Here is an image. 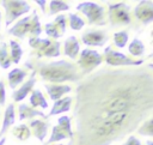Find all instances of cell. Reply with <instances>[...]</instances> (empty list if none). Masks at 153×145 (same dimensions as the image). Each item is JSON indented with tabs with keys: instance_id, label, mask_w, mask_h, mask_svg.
Here are the masks:
<instances>
[{
	"instance_id": "cell-1",
	"label": "cell",
	"mask_w": 153,
	"mask_h": 145,
	"mask_svg": "<svg viewBox=\"0 0 153 145\" xmlns=\"http://www.w3.org/2000/svg\"><path fill=\"white\" fill-rule=\"evenodd\" d=\"M153 64L104 66L84 77L75 89V129L67 145H111L152 116Z\"/></svg>"
},
{
	"instance_id": "cell-2",
	"label": "cell",
	"mask_w": 153,
	"mask_h": 145,
	"mask_svg": "<svg viewBox=\"0 0 153 145\" xmlns=\"http://www.w3.org/2000/svg\"><path fill=\"white\" fill-rule=\"evenodd\" d=\"M24 67L38 73L39 77L49 84H63L65 81H79L82 77L78 66L66 60H56L51 62H43L38 60H26Z\"/></svg>"
},
{
	"instance_id": "cell-3",
	"label": "cell",
	"mask_w": 153,
	"mask_h": 145,
	"mask_svg": "<svg viewBox=\"0 0 153 145\" xmlns=\"http://www.w3.org/2000/svg\"><path fill=\"white\" fill-rule=\"evenodd\" d=\"M103 59H105L109 67H115V68H118V67H137V66H141V65L145 64V59H139V60L131 59L128 55H124L123 53L112 49L111 46H108L104 49Z\"/></svg>"
},
{
	"instance_id": "cell-4",
	"label": "cell",
	"mask_w": 153,
	"mask_h": 145,
	"mask_svg": "<svg viewBox=\"0 0 153 145\" xmlns=\"http://www.w3.org/2000/svg\"><path fill=\"white\" fill-rule=\"evenodd\" d=\"M78 56V67L81 70V77L91 74L96 70V67H98L103 62V55L99 52L90 48L82 49Z\"/></svg>"
},
{
	"instance_id": "cell-5",
	"label": "cell",
	"mask_w": 153,
	"mask_h": 145,
	"mask_svg": "<svg viewBox=\"0 0 153 145\" xmlns=\"http://www.w3.org/2000/svg\"><path fill=\"white\" fill-rule=\"evenodd\" d=\"M76 11L81 12L90 25H105V8L93 1H84L76 5Z\"/></svg>"
},
{
	"instance_id": "cell-6",
	"label": "cell",
	"mask_w": 153,
	"mask_h": 145,
	"mask_svg": "<svg viewBox=\"0 0 153 145\" xmlns=\"http://www.w3.org/2000/svg\"><path fill=\"white\" fill-rule=\"evenodd\" d=\"M0 4L5 8V26L7 29L10 24L31 10L30 4L24 0H2Z\"/></svg>"
},
{
	"instance_id": "cell-7",
	"label": "cell",
	"mask_w": 153,
	"mask_h": 145,
	"mask_svg": "<svg viewBox=\"0 0 153 145\" xmlns=\"http://www.w3.org/2000/svg\"><path fill=\"white\" fill-rule=\"evenodd\" d=\"M109 22L112 28L129 25L131 23L130 18V6L126 2H114L109 4L108 7Z\"/></svg>"
},
{
	"instance_id": "cell-8",
	"label": "cell",
	"mask_w": 153,
	"mask_h": 145,
	"mask_svg": "<svg viewBox=\"0 0 153 145\" xmlns=\"http://www.w3.org/2000/svg\"><path fill=\"white\" fill-rule=\"evenodd\" d=\"M134 16L143 26L151 24L153 22V1H140L134 8Z\"/></svg>"
},
{
	"instance_id": "cell-9",
	"label": "cell",
	"mask_w": 153,
	"mask_h": 145,
	"mask_svg": "<svg viewBox=\"0 0 153 145\" xmlns=\"http://www.w3.org/2000/svg\"><path fill=\"white\" fill-rule=\"evenodd\" d=\"M81 41L88 47H103L109 41V36L104 30H86L81 35Z\"/></svg>"
},
{
	"instance_id": "cell-10",
	"label": "cell",
	"mask_w": 153,
	"mask_h": 145,
	"mask_svg": "<svg viewBox=\"0 0 153 145\" xmlns=\"http://www.w3.org/2000/svg\"><path fill=\"white\" fill-rule=\"evenodd\" d=\"M30 22H31V14L19 19L13 26L7 29V34H10V35H12V36H14L19 40H24L26 37V35L29 34Z\"/></svg>"
},
{
	"instance_id": "cell-11",
	"label": "cell",
	"mask_w": 153,
	"mask_h": 145,
	"mask_svg": "<svg viewBox=\"0 0 153 145\" xmlns=\"http://www.w3.org/2000/svg\"><path fill=\"white\" fill-rule=\"evenodd\" d=\"M50 38H41V37H30L29 38V46L32 48V52L30 54L31 58H35V60H39L42 53L51 44Z\"/></svg>"
},
{
	"instance_id": "cell-12",
	"label": "cell",
	"mask_w": 153,
	"mask_h": 145,
	"mask_svg": "<svg viewBox=\"0 0 153 145\" xmlns=\"http://www.w3.org/2000/svg\"><path fill=\"white\" fill-rule=\"evenodd\" d=\"M36 81H37V80H36V73H35V72H31L30 78H29L24 84H22L20 87H18L17 90L13 91V93H12L13 101H14V102H18V103L22 102V101L29 95V92L32 91V89H33Z\"/></svg>"
},
{
	"instance_id": "cell-13",
	"label": "cell",
	"mask_w": 153,
	"mask_h": 145,
	"mask_svg": "<svg viewBox=\"0 0 153 145\" xmlns=\"http://www.w3.org/2000/svg\"><path fill=\"white\" fill-rule=\"evenodd\" d=\"M47 93L49 95L51 101H57L60 98H62L65 95H67L68 92L72 91V86L67 85V84H49V83H44L43 84Z\"/></svg>"
},
{
	"instance_id": "cell-14",
	"label": "cell",
	"mask_w": 153,
	"mask_h": 145,
	"mask_svg": "<svg viewBox=\"0 0 153 145\" xmlns=\"http://www.w3.org/2000/svg\"><path fill=\"white\" fill-rule=\"evenodd\" d=\"M50 123L49 121H44L41 119H35L31 120L29 123V128L31 131V134H33L35 138H37L39 141H44L47 133H48V128H49Z\"/></svg>"
},
{
	"instance_id": "cell-15",
	"label": "cell",
	"mask_w": 153,
	"mask_h": 145,
	"mask_svg": "<svg viewBox=\"0 0 153 145\" xmlns=\"http://www.w3.org/2000/svg\"><path fill=\"white\" fill-rule=\"evenodd\" d=\"M43 117L47 119V115L42 110H37L32 107H30L26 103H20L18 105V117L20 121L26 120V119H33V117Z\"/></svg>"
},
{
	"instance_id": "cell-16",
	"label": "cell",
	"mask_w": 153,
	"mask_h": 145,
	"mask_svg": "<svg viewBox=\"0 0 153 145\" xmlns=\"http://www.w3.org/2000/svg\"><path fill=\"white\" fill-rule=\"evenodd\" d=\"M72 102H73V98L71 96H66V97H62V98L55 101L54 104H53V107H51V110L47 115V119L50 117V116L59 115V114H62V113L68 111L71 109Z\"/></svg>"
},
{
	"instance_id": "cell-17",
	"label": "cell",
	"mask_w": 153,
	"mask_h": 145,
	"mask_svg": "<svg viewBox=\"0 0 153 145\" xmlns=\"http://www.w3.org/2000/svg\"><path fill=\"white\" fill-rule=\"evenodd\" d=\"M80 52V44L75 36H69L63 42V54L72 60H75Z\"/></svg>"
},
{
	"instance_id": "cell-18",
	"label": "cell",
	"mask_w": 153,
	"mask_h": 145,
	"mask_svg": "<svg viewBox=\"0 0 153 145\" xmlns=\"http://www.w3.org/2000/svg\"><path fill=\"white\" fill-rule=\"evenodd\" d=\"M27 75V71L25 68H19L16 67L13 70H11L7 74V80H8V86L11 89H16L19 84H22L25 79V77Z\"/></svg>"
},
{
	"instance_id": "cell-19",
	"label": "cell",
	"mask_w": 153,
	"mask_h": 145,
	"mask_svg": "<svg viewBox=\"0 0 153 145\" xmlns=\"http://www.w3.org/2000/svg\"><path fill=\"white\" fill-rule=\"evenodd\" d=\"M16 122V115H14V103H10L6 109H5V114H4V121H2V126L0 129V138H2V135L10 129V127H12Z\"/></svg>"
},
{
	"instance_id": "cell-20",
	"label": "cell",
	"mask_w": 153,
	"mask_h": 145,
	"mask_svg": "<svg viewBox=\"0 0 153 145\" xmlns=\"http://www.w3.org/2000/svg\"><path fill=\"white\" fill-rule=\"evenodd\" d=\"M30 107L32 108H42V109H47L49 107L48 104V101L44 98L43 93L41 92V90L36 89V90H32L31 91V95H30Z\"/></svg>"
},
{
	"instance_id": "cell-21",
	"label": "cell",
	"mask_w": 153,
	"mask_h": 145,
	"mask_svg": "<svg viewBox=\"0 0 153 145\" xmlns=\"http://www.w3.org/2000/svg\"><path fill=\"white\" fill-rule=\"evenodd\" d=\"M12 134H13V137H16L18 140L25 141V140H27V139L31 137V131H30V128H29L27 125L22 123V125L14 126V127L12 128Z\"/></svg>"
},
{
	"instance_id": "cell-22",
	"label": "cell",
	"mask_w": 153,
	"mask_h": 145,
	"mask_svg": "<svg viewBox=\"0 0 153 145\" xmlns=\"http://www.w3.org/2000/svg\"><path fill=\"white\" fill-rule=\"evenodd\" d=\"M29 34L31 35V37H39V35L42 34V25H41L38 14H37V12L35 10L32 11V14H31V22H30Z\"/></svg>"
},
{
	"instance_id": "cell-23",
	"label": "cell",
	"mask_w": 153,
	"mask_h": 145,
	"mask_svg": "<svg viewBox=\"0 0 153 145\" xmlns=\"http://www.w3.org/2000/svg\"><path fill=\"white\" fill-rule=\"evenodd\" d=\"M10 48H11L10 59H11L12 64H19L20 59L23 56V49H22L20 44L14 40H10Z\"/></svg>"
},
{
	"instance_id": "cell-24",
	"label": "cell",
	"mask_w": 153,
	"mask_h": 145,
	"mask_svg": "<svg viewBox=\"0 0 153 145\" xmlns=\"http://www.w3.org/2000/svg\"><path fill=\"white\" fill-rule=\"evenodd\" d=\"M69 8H71L69 4L65 2V1L51 0V1H49V13H48V16H53V14H56V13H60V12H63V11H68Z\"/></svg>"
},
{
	"instance_id": "cell-25",
	"label": "cell",
	"mask_w": 153,
	"mask_h": 145,
	"mask_svg": "<svg viewBox=\"0 0 153 145\" xmlns=\"http://www.w3.org/2000/svg\"><path fill=\"white\" fill-rule=\"evenodd\" d=\"M128 50L129 53L135 56V58H140L145 54V44L142 43V41H140L139 38H134L129 46H128Z\"/></svg>"
},
{
	"instance_id": "cell-26",
	"label": "cell",
	"mask_w": 153,
	"mask_h": 145,
	"mask_svg": "<svg viewBox=\"0 0 153 145\" xmlns=\"http://www.w3.org/2000/svg\"><path fill=\"white\" fill-rule=\"evenodd\" d=\"M57 126L67 134L68 139L73 137V129H72V123H71V117L67 115H62L57 119Z\"/></svg>"
},
{
	"instance_id": "cell-27",
	"label": "cell",
	"mask_w": 153,
	"mask_h": 145,
	"mask_svg": "<svg viewBox=\"0 0 153 145\" xmlns=\"http://www.w3.org/2000/svg\"><path fill=\"white\" fill-rule=\"evenodd\" d=\"M61 43L59 41H53L51 44L42 53L41 58H57L61 54Z\"/></svg>"
},
{
	"instance_id": "cell-28",
	"label": "cell",
	"mask_w": 153,
	"mask_h": 145,
	"mask_svg": "<svg viewBox=\"0 0 153 145\" xmlns=\"http://www.w3.org/2000/svg\"><path fill=\"white\" fill-rule=\"evenodd\" d=\"M12 61L10 59V54L7 52V44L5 42H0V67L6 70L11 66Z\"/></svg>"
},
{
	"instance_id": "cell-29",
	"label": "cell",
	"mask_w": 153,
	"mask_h": 145,
	"mask_svg": "<svg viewBox=\"0 0 153 145\" xmlns=\"http://www.w3.org/2000/svg\"><path fill=\"white\" fill-rule=\"evenodd\" d=\"M136 132L140 134V135H143V137H153V119L149 117L147 119L146 121H143L136 129Z\"/></svg>"
},
{
	"instance_id": "cell-30",
	"label": "cell",
	"mask_w": 153,
	"mask_h": 145,
	"mask_svg": "<svg viewBox=\"0 0 153 145\" xmlns=\"http://www.w3.org/2000/svg\"><path fill=\"white\" fill-rule=\"evenodd\" d=\"M128 40H129V35H128V31H126V30L114 34V44H115V47H117L120 49H122L127 46Z\"/></svg>"
},
{
	"instance_id": "cell-31",
	"label": "cell",
	"mask_w": 153,
	"mask_h": 145,
	"mask_svg": "<svg viewBox=\"0 0 153 145\" xmlns=\"http://www.w3.org/2000/svg\"><path fill=\"white\" fill-rule=\"evenodd\" d=\"M63 139H68V137H67V134L56 125V126H54L53 128H51V135H50V138L48 139V141L45 143V145H50V144H53V143H57V141H60V140H63Z\"/></svg>"
},
{
	"instance_id": "cell-32",
	"label": "cell",
	"mask_w": 153,
	"mask_h": 145,
	"mask_svg": "<svg viewBox=\"0 0 153 145\" xmlns=\"http://www.w3.org/2000/svg\"><path fill=\"white\" fill-rule=\"evenodd\" d=\"M68 20H69V26L74 31H79L85 26V20L75 13H69L68 14Z\"/></svg>"
},
{
	"instance_id": "cell-33",
	"label": "cell",
	"mask_w": 153,
	"mask_h": 145,
	"mask_svg": "<svg viewBox=\"0 0 153 145\" xmlns=\"http://www.w3.org/2000/svg\"><path fill=\"white\" fill-rule=\"evenodd\" d=\"M51 23H53L54 26L57 29L59 34H60L61 36H63L65 32H66V26H67V19H66V16H65V14H59V16L54 19V22H51Z\"/></svg>"
},
{
	"instance_id": "cell-34",
	"label": "cell",
	"mask_w": 153,
	"mask_h": 145,
	"mask_svg": "<svg viewBox=\"0 0 153 145\" xmlns=\"http://www.w3.org/2000/svg\"><path fill=\"white\" fill-rule=\"evenodd\" d=\"M44 32H45V35H47L48 37H50V38H53V40H55V41H57L60 37H62V36L59 34L57 29L54 26L53 23H47V24L44 25Z\"/></svg>"
},
{
	"instance_id": "cell-35",
	"label": "cell",
	"mask_w": 153,
	"mask_h": 145,
	"mask_svg": "<svg viewBox=\"0 0 153 145\" xmlns=\"http://www.w3.org/2000/svg\"><path fill=\"white\" fill-rule=\"evenodd\" d=\"M6 101V92H5V84L2 80H0V107L5 105Z\"/></svg>"
},
{
	"instance_id": "cell-36",
	"label": "cell",
	"mask_w": 153,
	"mask_h": 145,
	"mask_svg": "<svg viewBox=\"0 0 153 145\" xmlns=\"http://www.w3.org/2000/svg\"><path fill=\"white\" fill-rule=\"evenodd\" d=\"M123 145H142V144H141V141H140L136 137H134V135H129V138L127 139L126 143H123Z\"/></svg>"
},
{
	"instance_id": "cell-37",
	"label": "cell",
	"mask_w": 153,
	"mask_h": 145,
	"mask_svg": "<svg viewBox=\"0 0 153 145\" xmlns=\"http://www.w3.org/2000/svg\"><path fill=\"white\" fill-rule=\"evenodd\" d=\"M36 4L39 6L41 11H42L43 13H45V5H47V1H45V0H36Z\"/></svg>"
},
{
	"instance_id": "cell-38",
	"label": "cell",
	"mask_w": 153,
	"mask_h": 145,
	"mask_svg": "<svg viewBox=\"0 0 153 145\" xmlns=\"http://www.w3.org/2000/svg\"><path fill=\"white\" fill-rule=\"evenodd\" d=\"M5 143H6V138H4V137L0 138V145H4Z\"/></svg>"
},
{
	"instance_id": "cell-39",
	"label": "cell",
	"mask_w": 153,
	"mask_h": 145,
	"mask_svg": "<svg viewBox=\"0 0 153 145\" xmlns=\"http://www.w3.org/2000/svg\"><path fill=\"white\" fill-rule=\"evenodd\" d=\"M146 145H153V141L152 140H147L146 141Z\"/></svg>"
},
{
	"instance_id": "cell-40",
	"label": "cell",
	"mask_w": 153,
	"mask_h": 145,
	"mask_svg": "<svg viewBox=\"0 0 153 145\" xmlns=\"http://www.w3.org/2000/svg\"><path fill=\"white\" fill-rule=\"evenodd\" d=\"M0 30H1V12H0ZM1 36V35H0Z\"/></svg>"
},
{
	"instance_id": "cell-41",
	"label": "cell",
	"mask_w": 153,
	"mask_h": 145,
	"mask_svg": "<svg viewBox=\"0 0 153 145\" xmlns=\"http://www.w3.org/2000/svg\"><path fill=\"white\" fill-rule=\"evenodd\" d=\"M50 145H62V144H50Z\"/></svg>"
}]
</instances>
